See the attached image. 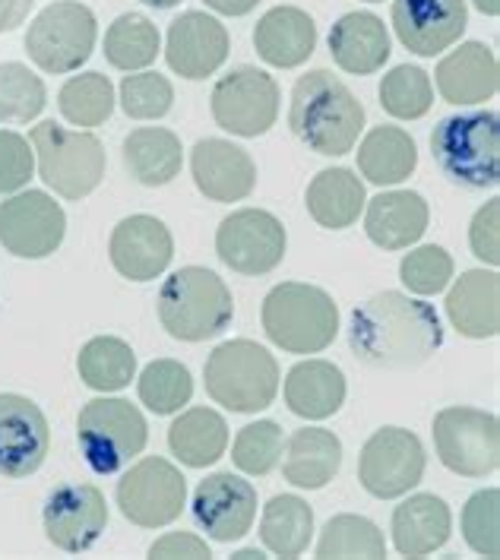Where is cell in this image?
Listing matches in <instances>:
<instances>
[{"label":"cell","mask_w":500,"mask_h":560,"mask_svg":"<svg viewBox=\"0 0 500 560\" xmlns=\"http://www.w3.org/2000/svg\"><path fill=\"white\" fill-rule=\"evenodd\" d=\"M260 538L276 558H301L314 538V510L298 494H276L264 506Z\"/></svg>","instance_id":"e575fe53"},{"label":"cell","mask_w":500,"mask_h":560,"mask_svg":"<svg viewBox=\"0 0 500 560\" xmlns=\"http://www.w3.org/2000/svg\"><path fill=\"white\" fill-rule=\"evenodd\" d=\"M498 229H500V200H488L485 207L472 215L469 225V244L472 254L488 266L500 264V244H498Z\"/></svg>","instance_id":"c3c4849f"},{"label":"cell","mask_w":500,"mask_h":560,"mask_svg":"<svg viewBox=\"0 0 500 560\" xmlns=\"http://www.w3.org/2000/svg\"><path fill=\"white\" fill-rule=\"evenodd\" d=\"M159 55H162V38L155 23L143 13H120L105 32V60L115 70L124 73L147 70Z\"/></svg>","instance_id":"8d00e7d4"},{"label":"cell","mask_w":500,"mask_h":560,"mask_svg":"<svg viewBox=\"0 0 500 560\" xmlns=\"http://www.w3.org/2000/svg\"><path fill=\"white\" fill-rule=\"evenodd\" d=\"M137 393H140V402L147 406L149 412L175 415L190 402L194 377L181 361L159 358V361L143 368V374L137 381Z\"/></svg>","instance_id":"60d3db41"},{"label":"cell","mask_w":500,"mask_h":560,"mask_svg":"<svg viewBox=\"0 0 500 560\" xmlns=\"http://www.w3.org/2000/svg\"><path fill=\"white\" fill-rule=\"evenodd\" d=\"M42 523L55 548L80 555L102 538L108 526V503L95 485H63L45 503Z\"/></svg>","instance_id":"ac0fdd59"},{"label":"cell","mask_w":500,"mask_h":560,"mask_svg":"<svg viewBox=\"0 0 500 560\" xmlns=\"http://www.w3.org/2000/svg\"><path fill=\"white\" fill-rule=\"evenodd\" d=\"M112 266L130 282H152L159 279L172 257H175V237L168 225L155 215H127L120 219L108 241Z\"/></svg>","instance_id":"44dd1931"},{"label":"cell","mask_w":500,"mask_h":560,"mask_svg":"<svg viewBox=\"0 0 500 560\" xmlns=\"http://www.w3.org/2000/svg\"><path fill=\"white\" fill-rule=\"evenodd\" d=\"M118 102L124 115L133 120L165 118L175 105V86L168 77L155 70H137L120 80Z\"/></svg>","instance_id":"7bdbcfd3"},{"label":"cell","mask_w":500,"mask_h":560,"mask_svg":"<svg viewBox=\"0 0 500 560\" xmlns=\"http://www.w3.org/2000/svg\"><path fill=\"white\" fill-rule=\"evenodd\" d=\"M279 83L257 67H235L212 89V118L232 137H264L279 118Z\"/></svg>","instance_id":"7c38bea8"},{"label":"cell","mask_w":500,"mask_h":560,"mask_svg":"<svg viewBox=\"0 0 500 560\" xmlns=\"http://www.w3.org/2000/svg\"><path fill=\"white\" fill-rule=\"evenodd\" d=\"M48 105V89L26 63H0V124H30Z\"/></svg>","instance_id":"b9f144b4"},{"label":"cell","mask_w":500,"mask_h":560,"mask_svg":"<svg viewBox=\"0 0 500 560\" xmlns=\"http://www.w3.org/2000/svg\"><path fill=\"white\" fill-rule=\"evenodd\" d=\"M453 532V513L438 494H412L393 510V545L403 558L441 551Z\"/></svg>","instance_id":"83f0119b"},{"label":"cell","mask_w":500,"mask_h":560,"mask_svg":"<svg viewBox=\"0 0 500 560\" xmlns=\"http://www.w3.org/2000/svg\"><path fill=\"white\" fill-rule=\"evenodd\" d=\"M434 83L446 105H485L498 95V58L485 42H463L438 63Z\"/></svg>","instance_id":"603a6c76"},{"label":"cell","mask_w":500,"mask_h":560,"mask_svg":"<svg viewBox=\"0 0 500 560\" xmlns=\"http://www.w3.org/2000/svg\"><path fill=\"white\" fill-rule=\"evenodd\" d=\"M140 3H147V7H155V10H172V7H177L181 0H140Z\"/></svg>","instance_id":"db71d44e"},{"label":"cell","mask_w":500,"mask_h":560,"mask_svg":"<svg viewBox=\"0 0 500 560\" xmlns=\"http://www.w3.org/2000/svg\"><path fill=\"white\" fill-rule=\"evenodd\" d=\"M264 558V551H257V548H244V551H237L235 560H260Z\"/></svg>","instance_id":"11a10c76"},{"label":"cell","mask_w":500,"mask_h":560,"mask_svg":"<svg viewBox=\"0 0 500 560\" xmlns=\"http://www.w3.org/2000/svg\"><path fill=\"white\" fill-rule=\"evenodd\" d=\"M254 48L269 67H301L317 48V23L301 7H272L254 26Z\"/></svg>","instance_id":"cb8c5ba5"},{"label":"cell","mask_w":500,"mask_h":560,"mask_svg":"<svg viewBox=\"0 0 500 560\" xmlns=\"http://www.w3.org/2000/svg\"><path fill=\"white\" fill-rule=\"evenodd\" d=\"M317 558H386V541L368 516L342 513L324 526V535L317 541Z\"/></svg>","instance_id":"f35d334b"},{"label":"cell","mask_w":500,"mask_h":560,"mask_svg":"<svg viewBox=\"0 0 500 560\" xmlns=\"http://www.w3.org/2000/svg\"><path fill=\"white\" fill-rule=\"evenodd\" d=\"M425 446L406 428H381L361 446L358 478L377 501H396L409 494L425 475Z\"/></svg>","instance_id":"4fadbf2b"},{"label":"cell","mask_w":500,"mask_h":560,"mask_svg":"<svg viewBox=\"0 0 500 560\" xmlns=\"http://www.w3.org/2000/svg\"><path fill=\"white\" fill-rule=\"evenodd\" d=\"M98 38L95 13L80 0H55L48 3L26 32V55L45 73H73L80 70Z\"/></svg>","instance_id":"9c48e42d"},{"label":"cell","mask_w":500,"mask_h":560,"mask_svg":"<svg viewBox=\"0 0 500 560\" xmlns=\"http://www.w3.org/2000/svg\"><path fill=\"white\" fill-rule=\"evenodd\" d=\"M434 162L450 180L491 190L500 184V118L498 112H469L443 118L431 133Z\"/></svg>","instance_id":"8992f818"},{"label":"cell","mask_w":500,"mask_h":560,"mask_svg":"<svg viewBox=\"0 0 500 560\" xmlns=\"http://www.w3.org/2000/svg\"><path fill=\"white\" fill-rule=\"evenodd\" d=\"M346 402V374L333 361L311 358L298 361L286 377V406L289 412L307 421H324Z\"/></svg>","instance_id":"f1b7e54d"},{"label":"cell","mask_w":500,"mask_h":560,"mask_svg":"<svg viewBox=\"0 0 500 560\" xmlns=\"http://www.w3.org/2000/svg\"><path fill=\"white\" fill-rule=\"evenodd\" d=\"M67 235V215L45 190H16L0 203V244L23 260H45Z\"/></svg>","instance_id":"9a60e30c"},{"label":"cell","mask_w":500,"mask_h":560,"mask_svg":"<svg viewBox=\"0 0 500 560\" xmlns=\"http://www.w3.org/2000/svg\"><path fill=\"white\" fill-rule=\"evenodd\" d=\"M32 152L38 177L63 200H83L105 177V147L89 130L42 120L32 127Z\"/></svg>","instance_id":"52a82bcc"},{"label":"cell","mask_w":500,"mask_h":560,"mask_svg":"<svg viewBox=\"0 0 500 560\" xmlns=\"http://www.w3.org/2000/svg\"><path fill=\"white\" fill-rule=\"evenodd\" d=\"M443 326L438 311L403 292H381L358 304L349 324V346L358 361L403 371L418 368L441 349Z\"/></svg>","instance_id":"6da1fadb"},{"label":"cell","mask_w":500,"mask_h":560,"mask_svg":"<svg viewBox=\"0 0 500 560\" xmlns=\"http://www.w3.org/2000/svg\"><path fill=\"white\" fill-rule=\"evenodd\" d=\"M35 0H0V35L20 30L30 20V10Z\"/></svg>","instance_id":"f907efd6"},{"label":"cell","mask_w":500,"mask_h":560,"mask_svg":"<svg viewBox=\"0 0 500 560\" xmlns=\"http://www.w3.org/2000/svg\"><path fill=\"white\" fill-rule=\"evenodd\" d=\"M209 399L237 415H257L272 406L279 393V364L269 349L251 339L216 346L204 368Z\"/></svg>","instance_id":"5b68a950"},{"label":"cell","mask_w":500,"mask_h":560,"mask_svg":"<svg viewBox=\"0 0 500 560\" xmlns=\"http://www.w3.org/2000/svg\"><path fill=\"white\" fill-rule=\"evenodd\" d=\"M396 38L418 55L434 58L453 48L469 26L466 0H393L389 10Z\"/></svg>","instance_id":"2e32d148"},{"label":"cell","mask_w":500,"mask_h":560,"mask_svg":"<svg viewBox=\"0 0 500 560\" xmlns=\"http://www.w3.org/2000/svg\"><path fill=\"white\" fill-rule=\"evenodd\" d=\"M282 459V428L276 421H254L237 431L235 446H232V463L241 472L264 478Z\"/></svg>","instance_id":"ee69618b"},{"label":"cell","mask_w":500,"mask_h":560,"mask_svg":"<svg viewBox=\"0 0 500 560\" xmlns=\"http://www.w3.org/2000/svg\"><path fill=\"white\" fill-rule=\"evenodd\" d=\"M342 469V441L326 428H301L286 443L282 475L294 488L321 491Z\"/></svg>","instance_id":"f546056e"},{"label":"cell","mask_w":500,"mask_h":560,"mask_svg":"<svg viewBox=\"0 0 500 560\" xmlns=\"http://www.w3.org/2000/svg\"><path fill=\"white\" fill-rule=\"evenodd\" d=\"M124 168L143 187H165L181 175L184 149L168 127H137L124 137Z\"/></svg>","instance_id":"1f68e13d"},{"label":"cell","mask_w":500,"mask_h":560,"mask_svg":"<svg viewBox=\"0 0 500 560\" xmlns=\"http://www.w3.org/2000/svg\"><path fill=\"white\" fill-rule=\"evenodd\" d=\"M260 0H207L209 10L222 13V16H247Z\"/></svg>","instance_id":"816d5d0a"},{"label":"cell","mask_w":500,"mask_h":560,"mask_svg":"<svg viewBox=\"0 0 500 560\" xmlns=\"http://www.w3.org/2000/svg\"><path fill=\"white\" fill-rule=\"evenodd\" d=\"M358 172L377 187H393L409 180L418 168V147L403 127L381 124L368 130V137L358 147Z\"/></svg>","instance_id":"d6a6232c"},{"label":"cell","mask_w":500,"mask_h":560,"mask_svg":"<svg viewBox=\"0 0 500 560\" xmlns=\"http://www.w3.org/2000/svg\"><path fill=\"white\" fill-rule=\"evenodd\" d=\"M286 225L266 209H237L219 222L216 254L232 272L266 276L286 260Z\"/></svg>","instance_id":"5bb4252c"},{"label":"cell","mask_w":500,"mask_h":560,"mask_svg":"<svg viewBox=\"0 0 500 560\" xmlns=\"http://www.w3.org/2000/svg\"><path fill=\"white\" fill-rule=\"evenodd\" d=\"M289 127L317 155H346L364 130V105L333 70H307L292 89Z\"/></svg>","instance_id":"7a4b0ae2"},{"label":"cell","mask_w":500,"mask_h":560,"mask_svg":"<svg viewBox=\"0 0 500 560\" xmlns=\"http://www.w3.org/2000/svg\"><path fill=\"white\" fill-rule=\"evenodd\" d=\"M235 317V298L219 272L207 266H184L172 272L159 292L162 329L181 342H207L225 332Z\"/></svg>","instance_id":"3957f363"},{"label":"cell","mask_w":500,"mask_h":560,"mask_svg":"<svg viewBox=\"0 0 500 560\" xmlns=\"http://www.w3.org/2000/svg\"><path fill=\"white\" fill-rule=\"evenodd\" d=\"M381 105L389 118L418 120L425 118L434 105V86L431 77L415 67V63H399L381 80Z\"/></svg>","instance_id":"ab89813d"},{"label":"cell","mask_w":500,"mask_h":560,"mask_svg":"<svg viewBox=\"0 0 500 560\" xmlns=\"http://www.w3.org/2000/svg\"><path fill=\"white\" fill-rule=\"evenodd\" d=\"M364 232L383 250H406L421 241L431 222V209L415 190H386L364 203Z\"/></svg>","instance_id":"4316f807"},{"label":"cell","mask_w":500,"mask_h":560,"mask_svg":"<svg viewBox=\"0 0 500 560\" xmlns=\"http://www.w3.org/2000/svg\"><path fill=\"white\" fill-rule=\"evenodd\" d=\"M264 332L272 346L292 354H317L339 332V307L324 289L307 282H282L264 298Z\"/></svg>","instance_id":"277c9868"},{"label":"cell","mask_w":500,"mask_h":560,"mask_svg":"<svg viewBox=\"0 0 500 560\" xmlns=\"http://www.w3.org/2000/svg\"><path fill=\"white\" fill-rule=\"evenodd\" d=\"M80 381L95 393H118L137 377V354L118 336H95L77 354Z\"/></svg>","instance_id":"d590c367"},{"label":"cell","mask_w":500,"mask_h":560,"mask_svg":"<svg viewBox=\"0 0 500 560\" xmlns=\"http://www.w3.org/2000/svg\"><path fill=\"white\" fill-rule=\"evenodd\" d=\"M115 86L105 73L89 70L70 77L58 92V108L73 127H102L115 112Z\"/></svg>","instance_id":"74e56055"},{"label":"cell","mask_w":500,"mask_h":560,"mask_svg":"<svg viewBox=\"0 0 500 560\" xmlns=\"http://www.w3.org/2000/svg\"><path fill=\"white\" fill-rule=\"evenodd\" d=\"M472 3H475V10L485 13V16H498L500 13V0H472Z\"/></svg>","instance_id":"f5cc1de1"},{"label":"cell","mask_w":500,"mask_h":560,"mask_svg":"<svg viewBox=\"0 0 500 560\" xmlns=\"http://www.w3.org/2000/svg\"><path fill=\"white\" fill-rule=\"evenodd\" d=\"M35 172V152L30 140L13 133V130H0V194H16L32 180Z\"/></svg>","instance_id":"7dc6e473"},{"label":"cell","mask_w":500,"mask_h":560,"mask_svg":"<svg viewBox=\"0 0 500 560\" xmlns=\"http://www.w3.org/2000/svg\"><path fill=\"white\" fill-rule=\"evenodd\" d=\"M194 520L212 541H237L257 520V491L232 472L207 475L194 491Z\"/></svg>","instance_id":"d6986e66"},{"label":"cell","mask_w":500,"mask_h":560,"mask_svg":"<svg viewBox=\"0 0 500 560\" xmlns=\"http://www.w3.org/2000/svg\"><path fill=\"white\" fill-rule=\"evenodd\" d=\"M446 317L460 336L469 339H495L500 332V276L491 269H469L463 272L450 295H446Z\"/></svg>","instance_id":"d4e9b609"},{"label":"cell","mask_w":500,"mask_h":560,"mask_svg":"<svg viewBox=\"0 0 500 560\" xmlns=\"http://www.w3.org/2000/svg\"><path fill=\"white\" fill-rule=\"evenodd\" d=\"M364 203H368L364 184L358 180L352 168H324L307 184V194H304L307 215L329 232L352 229Z\"/></svg>","instance_id":"4dcf8cb0"},{"label":"cell","mask_w":500,"mask_h":560,"mask_svg":"<svg viewBox=\"0 0 500 560\" xmlns=\"http://www.w3.org/2000/svg\"><path fill=\"white\" fill-rule=\"evenodd\" d=\"M51 450L45 412L20 393H0V475L26 478L38 472Z\"/></svg>","instance_id":"e0dca14e"},{"label":"cell","mask_w":500,"mask_h":560,"mask_svg":"<svg viewBox=\"0 0 500 560\" xmlns=\"http://www.w3.org/2000/svg\"><path fill=\"white\" fill-rule=\"evenodd\" d=\"M149 428L143 412L127 399L98 396L77 418V443L86 466L98 475H115L147 450Z\"/></svg>","instance_id":"ba28073f"},{"label":"cell","mask_w":500,"mask_h":560,"mask_svg":"<svg viewBox=\"0 0 500 560\" xmlns=\"http://www.w3.org/2000/svg\"><path fill=\"white\" fill-rule=\"evenodd\" d=\"M329 55L342 73L371 77L389 60V32L381 16L368 10L346 13L329 30Z\"/></svg>","instance_id":"484cf974"},{"label":"cell","mask_w":500,"mask_h":560,"mask_svg":"<svg viewBox=\"0 0 500 560\" xmlns=\"http://www.w3.org/2000/svg\"><path fill=\"white\" fill-rule=\"evenodd\" d=\"M190 175L197 190L212 203L247 200L257 187V165L251 152L219 137H207L190 149Z\"/></svg>","instance_id":"7402d4cb"},{"label":"cell","mask_w":500,"mask_h":560,"mask_svg":"<svg viewBox=\"0 0 500 560\" xmlns=\"http://www.w3.org/2000/svg\"><path fill=\"white\" fill-rule=\"evenodd\" d=\"M434 446L450 472L463 478H485L500 463V421L498 415L450 406L434 415Z\"/></svg>","instance_id":"30bf717a"},{"label":"cell","mask_w":500,"mask_h":560,"mask_svg":"<svg viewBox=\"0 0 500 560\" xmlns=\"http://www.w3.org/2000/svg\"><path fill=\"white\" fill-rule=\"evenodd\" d=\"M368 3H381V0H368Z\"/></svg>","instance_id":"9f6ffc18"},{"label":"cell","mask_w":500,"mask_h":560,"mask_svg":"<svg viewBox=\"0 0 500 560\" xmlns=\"http://www.w3.org/2000/svg\"><path fill=\"white\" fill-rule=\"evenodd\" d=\"M168 446L177 459L190 469H207L212 463H219L225 456L229 446V424L225 418L207 409V406H194L187 412H181L168 428Z\"/></svg>","instance_id":"836d02e7"},{"label":"cell","mask_w":500,"mask_h":560,"mask_svg":"<svg viewBox=\"0 0 500 560\" xmlns=\"http://www.w3.org/2000/svg\"><path fill=\"white\" fill-rule=\"evenodd\" d=\"M229 30L204 10H187L168 26L165 60L184 80H207L229 60Z\"/></svg>","instance_id":"ffe728a7"},{"label":"cell","mask_w":500,"mask_h":560,"mask_svg":"<svg viewBox=\"0 0 500 560\" xmlns=\"http://www.w3.org/2000/svg\"><path fill=\"white\" fill-rule=\"evenodd\" d=\"M500 491L488 488L472 494L463 506V538L475 555L498 558L500 555Z\"/></svg>","instance_id":"bcb514c9"},{"label":"cell","mask_w":500,"mask_h":560,"mask_svg":"<svg viewBox=\"0 0 500 560\" xmlns=\"http://www.w3.org/2000/svg\"><path fill=\"white\" fill-rule=\"evenodd\" d=\"M115 498L124 520H130L140 529H162L184 513L187 478L168 459L147 456L120 478Z\"/></svg>","instance_id":"8fae6325"},{"label":"cell","mask_w":500,"mask_h":560,"mask_svg":"<svg viewBox=\"0 0 500 560\" xmlns=\"http://www.w3.org/2000/svg\"><path fill=\"white\" fill-rule=\"evenodd\" d=\"M149 558L152 560H172V558H212L209 545L204 538L190 535V532H168L159 541L149 545Z\"/></svg>","instance_id":"681fc988"},{"label":"cell","mask_w":500,"mask_h":560,"mask_svg":"<svg viewBox=\"0 0 500 560\" xmlns=\"http://www.w3.org/2000/svg\"><path fill=\"white\" fill-rule=\"evenodd\" d=\"M399 279L412 295H441L443 289L453 282V257L438 244L415 247L399 264Z\"/></svg>","instance_id":"f6af8a7d"}]
</instances>
